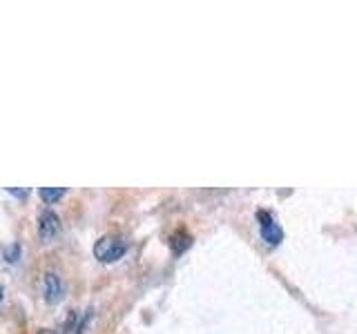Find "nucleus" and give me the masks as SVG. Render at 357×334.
Wrapping results in <instances>:
<instances>
[{
    "label": "nucleus",
    "instance_id": "nucleus-2",
    "mask_svg": "<svg viewBox=\"0 0 357 334\" xmlns=\"http://www.w3.org/2000/svg\"><path fill=\"white\" fill-rule=\"evenodd\" d=\"M38 234L45 243L54 241L56 237L61 234V216L56 214L54 209H45L40 212V218H38Z\"/></svg>",
    "mask_w": 357,
    "mask_h": 334
},
{
    "label": "nucleus",
    "instance_id": "nucleus-9",
    "mask_svg": "<svg viewBox=\"0 0 357 334\" xmlns=\"http://www.w3.org/2000/svg\"><path fill=\"white\" fill-rule=\"evenodd\" d=\"M0 301H3V287H0Z\"/></svg>",
    "mask_w": 357,
    "mask_h": 334
},
{
    "label": "nucleus",
    "instance_id": "nucleus-5",
    "mask_svg": "<svg viewBox=\"0 0 357 334\" xmlns=\"http://www.w3.org/2000/svg\"><path fill=\"white\" fill-rule=\"evenodd\" d=\"M170 245H172L174 254H181V252H185V250L190 248V245H192V237H190L188 232L178 230V232H174V234H172Z\"/></svg>",
    "mask_w": 357,
    "mask_h": 334
},
{
    "label": "nucleus",
    "instance_id": "nucleus-1",
    "mask_svg": "<svg viewBox=\"0 0 357 334\" xmlns=\"http://www.w3.org/2000/svg\"><path fill=\"white\" fill-rule=\"evenodd\" d=\"M128 245L121 237H100L94 245V256L103 263H114L126 254Z\"/></svg>",
    "mask_w": 357,
    "mask_h": 334
},
{
    "label": "nucleus",
    "instance_id": "nucleus-3",
    "mask_svg": "<svg viewBox=\"0 0 357 334\" xmlns=\"http://www.w3.org/2000/svg\"><path fill=\"white\" fill-rule=\"evenodd\" d=\"M63 294H65V285L61 281V276L56 272L45 274V301H47V303H59Z\"/></svg>",
    "mask_w": 357,
    "mask_h": 334
},
{
    "label": "nucleus",
    "instance_id": "nucleus-6",
    "mask_svg": "<svg viewBox=\"0 0 357 334\" xmlns=\"http://www.w3.org/2000/svg\"><path fill=\"white\" fill-rule=\"evenodd\" d=\"M65 192H67L65 187H40V189H38V196H40L47 205H54L56 200H61V198L65 196Z\"/></svg>",
    "mask_w": 357,
    "mask_h": 334
},
{
    "label": "nucleus",
    "instance_id": "nucleus-7",
    "mask_svg": "<svg viewBox=\"0 0 357 334\" xmlns=\"http://www.w3.org/2000/svg\"><path fill=\"white\" fill-rule=\"evenodd\" d=\"M18 256H20V245L16 243V245H11V248L7 250V261H9V263H14V261L18 259Z\"/></svg>",
    "mask_w": 357,
    "mask_h": 334
},
{
    "label": "nucleus",
    "instance_id": "nucleus-4",
    "mask_svg": "<svg viewBox=\"0 0 357 334\" xmlns=\"http://www.w3.org/2000/svg\"><path fill=\"white\" fill-rule=\"evenodd\" d=\"M259 221H261V237L266 243L271 245H277L279 241H282V230H279V225L275 223V218L271 214H266V212H259Z\"/></svg>",
    "mask_w": 357,
    "mask_h": 334
},
{
    "label": "nucleus",
    "instance_id": "nucleus-8",
    "mask_svg": "<svg viewBox=\"0 0 357 334\" xmlns=\"http://www.w3.org/2000/svg\"><path fill=\"white\" fill-rule=\"evenodd\" d=\"M14 196H27V189H9Z\"/></svg>",
    "mask_w": 357,
    "mask_h": 334
}]
</instances>
